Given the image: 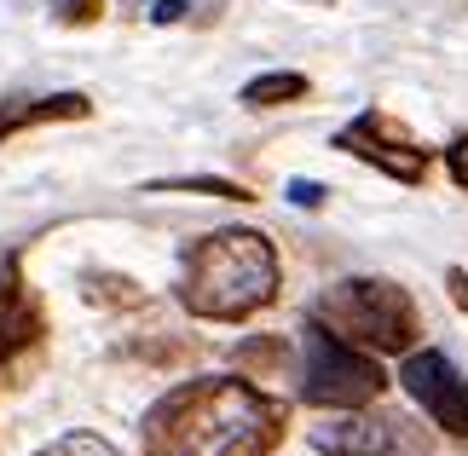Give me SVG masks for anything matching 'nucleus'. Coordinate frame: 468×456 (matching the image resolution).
Masks as SVG:
<instances>
[{
	"label": "nucleus",
	"mask_w": 468,
	"mask_h": 456,
	"mask_svg": "<svg viewBox=\"0 0 468 456\" xmlns=\"http://www.w3.org/2000/svg\"><path fill=\"white\" fill-rule=\"evenodd\" d=\"M290 433V405L249 376H197L156 398L139 422L145 456H272Z\"/></svg>",
	"instance_id": "f257e3e1"
},
{
	"label": "nucleus",
	"mask_w": 468,
	"mask_h": 456,
	"mask_svg": "<svg viewBox=\"0 0 468 456\" xmlns=\"http://www.w3.org/2000/svg\"><path fill=\"white\" fill-rule=\"evenodd\" d=\"M278 249L255 226H220L186 249L174 295L203 323H249L278 301Z\"/></svg>",
	"instance_id": "f03ea898"
},
{
	"label": "nucleus",
	"mask_w": 468,
	"mask_h": 456,
	"mask_svg": "<svg viewBox=\"0 0 468 456\" xmlns=\"http://www.w3.org/2000/svg\"><path fill=\"white\" fill-rule=\"evenodd\" d=\"M313 318L330 335L365 346V353H376V358L417 353V335H422L417 301H410V289L393 283V278H341V283H330L318 295Z\"/></svg>",
	"instance_id": "7ed1b4c3"
},
{
	"label": "nucleus",
	"mask_w": 468,
	"mask_h": 456,
	"mask_svg": "<svg viewBox=\"0 0 468 456\" xmlns=\"http://www.w3.org/2000/svg\"><path fill=\"white\" fill-rule=\"evenodd\" d=\"M382 393H388L382 358L307 318V330H301V398L313 410H365Z\"/></svg>",
	"instance_id": "20e7f679"
},
{
	"label": "nucleus",
	"mask_w": 468,
	"mask_h": 456,
	"mask_svg": "<svg viewBox=\"0 0 468 456\" xmlns=\"http://www.w3.org/2000/svg\"><path fill=\"white\" fill-rule=\"evenodd\" d=\"M330 144H335V151H347V156H358V162H370V168L388 174L393 186H422V179H428V151L393 116H382V111L353 116Z\"/></svg>",
	"instance_id": "39448f33"
},
{
	"label": "nucleus",
	"mask_w": 468,
	"mask_h": 456,
	"mask_svg": "<svg viewBox=\"0 0 468 456\" xmlns=\"http://www.w3.org/2000/svg\"><path fill=\"white\" fill-rule=\"evenodd\" d=\"M399 381H405V393L428 410V422H434L440 433L468 440V376H463L445 353H434V346H417V353H405Z\"/></svg>",
	"instance_id": "423d86ee"
},
{
	"label": "nucleus",
	"mask_w": 468,
	"mask_h": 456,
	"mask_svg": "<svg viewBox=\"0 0 468 456\" xmlns=\"http://www.w3.org/2000/svg\"><path fill=\"white\" fill-rule=\"evenodd\" d=\"M313 451L324 456H393L399 451V416L382 410H324V422H313Z\"/></svg>",
	"instance_id": "0eeeda50"
},
{
	"label": "nucleus",
	"mask_w": 468,
	"mask_h": 456,
	"mask_svg": "<svg viewBox=\"0 0 468 456\" xmlns=\"http://www.w3.org/2000/svg\"><path fill=\"white\" fill-rule=\"evenodd\" d=\"M35 341H41V306L24 283V266L0 260V364H12Z\"/></svg>",
	"instance_id": "6e6552de"
},
{
	"label": "nucleus",
	"mask_w": 468,
	"mask_h": 456,
	"mask_svg": "<svg viewBox=\"0 0 468 456\" xmlns=\"http://www.w3.org/2000/svg\"><path fill=\"white\" fill-rule=\"evenodd\" d=\"M93 99L87 93H41V99H6L0 104V144L29 133V127H58V122H87Z\"/></svg>",
	"instance_id": "1a4fd4ad"
},
{
	"label": "nucleus",
	"mask_w": 468,
	"mask_h": 456,
	"mask_svg": "<svg viewBox=\"0 0 468 456\" xmlns=\"http://www.w3.org/2000/svg\"><path fill=\"white\" fill-rule=\"evenodd\" d=\"M313 93V81L301 76V69H266V76L255 81H243V111H278V104H295V99H307Z\"/></svg>",
	"instance_id": "9d476101"
},
{
	"label": "nucleus",
	"mask_w": 468,
	"mask_h": 456,
	"mask_svg": "<svg viewBox=\"0 0 468 456\" xmlns=\"http://www.w3.org/2000/svg\"><path fill=\"white\" fill-rule=\"evenodd\" d=\"M243 376H283V364H290V341L283 335H249L238 341V353H231Z\"/></svg>",
	"instance_id": "9b49d317"
},
{
	"label": "nucleus",
	"mask_w": 468,
	"mask_h": 456,
	"mask_svg": "<svg viewBox=\"0 0 468 456\" xmlns=\"http://www.w3.org/2000/svg\"><path fill=\"white\" fill-rule=\"evenodd\" d=\"M145 191H186V196H226V203H255V191L220 174H191V179H151Z\"/></svg>",
	"instance_id": "f8f14e48"
},
{
	"label": "nucleus",
	"mask_w": 468,
	"mask_h": 456,
	"mask_svg": "<svg viewBox=\"0 0 468 456\" xmlns=\"http://www.w3.org/2000/svg\"><path fill=\"white\" fill-rule=\"evenodd\" d=\"M81 295L93 301V306H139V301H145V289H139L133 278H116V271H87Z\"/></svg>",
	"instance_id": "ddd939ff"
},
{
	"label": "nucleus",
	"mask_w": 468,
	"mask_h": 456,
	"mask_svg": "<svg viewBox=\"0 0 468 456\" xmlns=\"http://www.w3.org/2000/svg\"><path fill=\"white\" fill-rule=\"evenodd\" d=\"M35 456H122L104 433H87V428H76V433H58L52 445H41Z\"/></svg>",
	"instance_id": "4468645a"
},
{
	"label": "nucleus",
	"mask_w": 468,
	"mask_h": 456,
	"mask_svg": "<svg viewBox=\"0 0 468 456\" xmlns=\"http://www.w3.org/2000/svg\"><path fill=\"white\" fill-rule=\"evenodd\" d=\"M104 17V0H58V24L64 29H87Z\"/></svg>",
	"instance_id": "2eb2a0df"
},
{
	"label": "nucleus",
	"mask_w": 468,
	"mask_h": 456,
	"mask_svg": "<svg viewBox=\"0 0 468 456\" xmlns=\"http://www.w3.org/2000/svg\"><path fill=\"white\" fill-rule=\"evenodd\" d=\"M445 174H452L457 191H468V133H457L452 144H445Z\"/></svg>",
	"instance_id": "dca6fc26"
},
{
	"label": "nucleus",
	"mask_w": 468,
	"mask_h": 456,
	"mask_svg": "<svg viewBox=\"0 0 468 456\" xmlns=\"http://www.w3.org/2000/svg\"><path fill=\"white\" fill-rule=\"evenodd\" d=\"M283 191H290L295 208H318V203H324V186H318V179H290Z\"/></svg>",
	"instance_id": "f3484780"
},
{
	"label": "nucleus",
	"mask_w": 468,
	"mask_h": 456,
	"mask_svg": "<svg viewBox=\"0 0 468 456\" xmlns=\"http://www.w3.org/2000/svg\"><path fill=\"white\" fill-rule=\"evenodd\" d=\"M191 0H151V24H186Z\"/></svg>",
	"instance_id": "a211bd4d"
},
{
	"label": "nucleus",
	"mask_w": 468,
	"mask_h": 456,
	"mask_svg": "<svg viewBox=\"0 0 468 456\" xmlns=\"http://www.w3.org/2000/svg\"><path fill=\"white\" fill-rule=\"evenodd\" d=\"M445 289H452V301H457L463 313H468V271H463V266H452V271H445Z\"/></svg>",
	"instance_id": "6ab92c4d"
},
{
	"label": "nucleus",
	"mask_w": 468,
	"mask_h": 456,
	"mask_svg": "<svg viewBox=\"0 0 468 456\" xmlns=\"http://www.w3.org/2000/svg\"><path fill=\"white\" fill-rule=\"evenodd\" d=\"M313 6H335V0H313Z\"/></svg>",
	"instance_id": "aec40b11"
}]
</instances>
